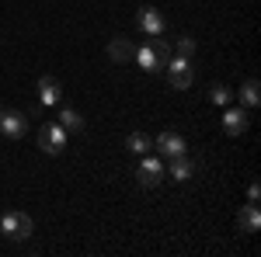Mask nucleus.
I'll return each instance as SVG.
<instances>
[{
    "label": "nucleus",
    "mask_w": 261,
    "mask_h": 257,
    "mask_svg": "<svg viewBox=\"0 0 261 257\" xmlns=\"http://www.w3.org/2000/svg\"><path fill=\"white\" fill-rule=\"evenodd\" d=\"M0 233L11 240H28L35 233V222H32L28 212H4L0 216Z\"/></svg>",
    "instance_id": "obj_1"
},
{
    "label": "nucleus",
    "mask_w": 261,
    "mask_h": 257,
    "mask_svg": "<svg viewBox=\"0 0 261 257\" xmlns=\"http://www.w3.org/2000/svg\"><path fill=\"white\" fill-rule=\"evenodd\" d=\"M66 139H70V132L63 129L60 122H49V125L39 129V146H42V153H49V157H60L66 150Z\"/></svg>",
    "instance_id": "obj_2"
},
{
    "label": "nucleus",
    "mask_w": 261,
    "mask_h": 257,
    "mask_svg": "<svg viewBox=\"0 0 261 257\" xmlns=\"http://www.w3.org/2000/svg\"><path fill=\"white\" fill-rule=\"evenodd\" d=\"M164 77H167V83H171L174 91H188V87H192V80H195L192 60H185V56H178V60H171L167 66H164Z\"/></svg>",
    "instance_id": "obj_3"
},
{
    "label": "nucleus",
    "mask_w": 261,
    "mask_h": 257,
    "mask_svg": "<svg viewBox=\"0 0 261 257\" xmlns=\"http://www.w3.org/2000/svg\"><path fill=\"white\" fill-rule=\"evenodd\" d=\"M164 14L157 7H140V14H136V28H140L146 39H153V35H164Z\"/></svg>",
    "instance_id": "obj_4"
},
{
    "label": "nucleus",
    "mask_w": 261,
    "mask_h": 257,
    "mask_svg": "<svg viewBox=\"0 0 261 257\" xmlns=\"http://www.w3.org/2000/svg\"><path fill=\"white\" fill-rule=\"evenodd\" d=\"M153 150H157V153H164V157H185V150H188V146H185V139H181L178 132L164 129L161 136L153 139Z\"/></svg>",
    "instance_id": "obj_5"
},
{
    "label": "nucleus",
    "mask_w": 261,
    "mask_h": 257,
    "mask_svg": "<svg viewBox=\"0 0 261 257\" xmlns=\"http://www.w3.org/2000/svg\"><path fill=\"white\" fill-rule=\"evenodd\" d=\"M24 132H28V119H24L21 111H7V108H4V115H0V136L21 139Z\"/></svg>",
    "instance_id": "obj_6"
},
{
    "label": "nucleus",
    "mask_w": 261,
    "mask_h": 257,
    "mask_svg": "<svg viewBox=\"0 0 261 257\" xmlns=\"http://www.w3.org/2000/svg\"><path fill=\"white\" fill-rule=\"evenodd\" d=\"M247 125H251V119H247L244 108H226V115H223V132L226 136H241V132H247Z\"/></svg>",
    "instance_id": "obj_7"
},
{
    "label": "nucleus",
    "mask_w": 261,
    "mask_h": 257,
    "mask_svg": "<svg viewBox=\"0 0 261 257\" xmlns=\"http://www.w3.org/2000/svg\"><path fill=\"white\" fill-rule=\"evenodd\" d=\"M133 42H129V35H115V39L108 42V60L112 63H129L133 60Z\"/></svg>",
    "instance_id": "obj_8"
},
{
    "label": "nucleus",
    "mask_w": 261,
    "mask_h": 257,
    "mask_svg": "<svg viewBox=\"0 0 261 257\" xmlns=\"http://www.w3.org/2000/svg\"><path fill=\"white\" fill-rule=\"evenodd\" d=\"M237 230H241V233H258V230H261L258 202H251V205H244V209H241V216H237Z\"/></svg>",
    "instance_id": "obj_9"
},
{
    "label": "nucleus",
    "mask_w": 261,
    "mask_h": 257,
    "mask_svg": "<svg viewBox=\"0 0 261 257\" xmlns=\"http://www.w3.org/2000/svg\"><path fill=\"white\" fill-rule=\"evenodd\" d=\"M60 98H63L60 80L56 77H42L39 80V101L45 104V108H53V104H60Z\"/></svg>",
    "instance_id": "obj_10"
},
{
    "label": "nucleus",
    "mask_w": 261,
    "mask_h": 257,
    "mask_svg": "<svg viewBox=\"0 0 261 257\" xmlns=\"http://www.w3.org/2000/svg\"><path fill=\"white\" fill-rule=\"evenodd\" d=\"M125 150H129V153H150V150H153V139L146 136V132H129V136H125Z\"/></svg>",
    "instance_id": "obj_11"
},
{
    "label": "nucleus",
    "mask_w": 261,
    "mask_h": 257,
    "mask_svg": "<svg viewBox=\"0 0 261 257\" xmlns=\"http://www.w3.org/2000/svg\"><path fill=\"white\" fill-rule=\"evenodd\" d=\"M60 125L66 129V132H84V115L73 111V108H63L60 111Z\"/></svg>",
    "instance_id": "obj_12"
},
{
    "label": "nucleus",
    "mask_w": 261,
    "mask_h": 257,
    "mask_svg": "<svg viewBox=\"0 0 261 257\" xmlns=\"http://www.w3.org/2000/svg\"><path fill=\"white\" fill-rule=\"evenodd\" d=\"M241 101L247 104V108H258V101H261V87H258V80H254V77L244 80V87H241Z\"/></svg>",
    "instance_id": "obj_13"
},
{
    "label": "nucleus",
    "mask_w": 261,
    "mask_h": 257,
    "mask_svg": "<svg viewBox=\"0 0 261 257\" xmlns=\"http://www.w3.org/2000/svg\"><path fill=\"white\" fill-rule=\"evenodd\" d=\"M192 170H195V167H192L185 157H171V178H174V181H188V178H192Z\"/></svg>",
    "instance_id": "obj_14"
},
{
    "label": "nucleus",
    "mask_w": 261,
    "mask_h": 257,
    "mask_svg": "<svg viewBox=\"0 0 261 257\" xmlns=\"http://www.w3.org/2000/svg\"><path fill=\"white\" fill-rule=\"evenodd\" d=\"M136 56V63H140V70H146V73H157V60H153V49H150V42L143 45L140 52H133Z\"/></svg>",
    "instance_id": "obj_15"
},
{
    "label": "nucleus",
    "mask_w": 261,
    "mask_h": 257,
    "mask_svg": "<svg viewBox=\"0 0 261 257\" xmlns=\"http://www.w3.org/2000/svg\"><path fill=\"white\" fill-rule=\"evenodd\" d=\"M174 49H178V56L192 60V56H195V39H192V35H181V39L174 42Z\"/></svg>",
    "instance_id": "obj_16"
},
{
    "label": "nucleus",
    "mask_w": 261,
    "mask_h": 257,
    "mask_svg": "<svg viewBox=\"0 0 261 257\" xmlns=\"http://www.w3.org/2000/svg\"><path fill=\"white\" fill-rule=\"evenodd\" d=\"M230 98H233V94H230V87H223V83H216V87L209 91V101H213V104H230Z\"/></svg>",
    "instance_id": "obj_17"
},
{
    "label": "nucleus",
    "mask_w": 261,
    "mask_h": 257,
    "mask_svg": "<svg viewBox=\"0 0 261 257\" xmlns=\"http://www.w3.org/2000/svg\"><path fill=\"white\" fill-rule=\"evenodd\" d=\"M143 170H150V174H157V178H164V163H161V157H146L143 153V163H140Z\"/></svg>",
    "instance_id": "obj_18"
},
{
    "label": "nucleus",
    "mask_w": 261,
    "mask_h": 257,
    "mask_svg": "<svg viewBox=\"0 0 261 257\" xmlns=\"http://www.w3.org/2000/svg\"><path fill=\"white\" fill-rule=\"evenodd\" d=\"M136 181H140V188H157V184H161L164 178H157V174H150V170H136Z\"/></svg>",
    "instance_id": "obj_19"
},
{
    "label": "nucleus",
    "mask_w": 261,
    "mask_h": 257,
    "mask_svg": "<svg viewBox=\"0 0 261 257\" xmlns=\"http://www.w3.org/2000/svg\"><path fill=\"white\" fill-rule=\"evenodd\" d=\"M247 198H251V202H258V198H261V184H258V181H251V188H247Z\"/></svg>",
    "instance_id": "obj_20"
},
{
    "label": "nucleus",
    "mask_w": 261,
    "mask_h": 257,
    "mask_svg": "<svg viewBox=\"0 0 261 257\" xmlns=\"http://www.w3.org/2000/svg\"><path fill=\"white\" fill-rule=\"evenodd\" d=\"M0 115H4V104H0Z\"/></svg>",
    "instance_id": "obj_21"
}]
</instances>
